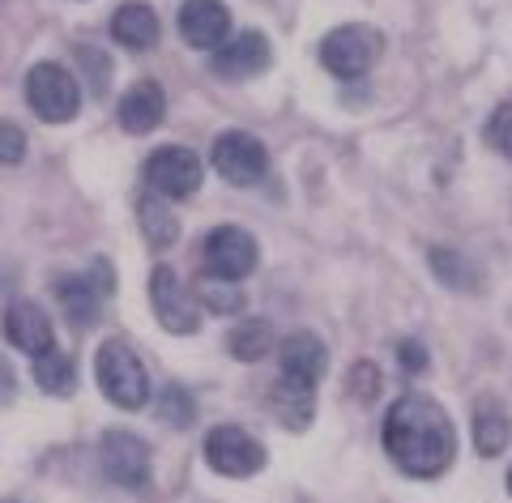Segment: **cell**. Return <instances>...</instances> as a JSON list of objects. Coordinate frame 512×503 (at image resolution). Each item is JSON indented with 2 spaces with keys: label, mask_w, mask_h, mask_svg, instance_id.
Returning <instances> with one entry per match:
<instances>
[{
  "label": "cell",
  "mask_w": 512,
  "mask_h": 503,
  "mask_svg": "<svg viewBox=\"0 0 512 503\" xmlns=\"http://www.w3.org/2000/svg\"><path fill=\"white\" fill-rule=\"evenodd\" d=\"M431 269H436V278L448 286V290H478V265L466 261L461 252L453 248H431Z\"/></svg>",
  "instance_id": "cell-23"
},
{
  "label": "cell",
  "mask_w": 512,
  "mask_h": 503,
  "mask_svg": "<svg viewBox=\"0 0 512 503\" xmlns=\"http://www.w3.org/2000/svg\"><path fill=\"white\" fill-rule=\"evenodd\" d=\"M278 359H282V376L316 384L329 367V350L316 333H291L286 342H278Z\"/></svg>",
  "instance_id": "cell-16"
},
{
  "label": "cell",
  "mask_w": 512,
  "mask_h": 503,
  "mask_svg": "<svg viewBox=\"0 0 512 503\" xmlns=\"http://www.w3.org/2000/svg\"><path fill=\"white\" fill-rule=\"evenodd\" d=\"M350 393H355L359 401H372L380 393V367L367 363V359L350 367Z\"/></svg>",
  "instance_id": "cell-27"
},
{
  "label": "cell",
  "mask_w": 512,
  "mask_h": 503,
  "mask_svg": "<svg viewBox=\"0 0 512 503\" xmlns=\"http://www.w3.org/2000/svg\"><path fill=\"white\" fill-rule=\"evenodd\" d=\"M227 346H231V354H235L239 363H261L265 354L278 346V342H274V324H269V320H256V316L239 320L235 329H231V337H227Z\"/></svg>",
  "instance_id": "cell-22"
},
{
  "label": "cell",
  "mask_w": 512,
  "mask_h": 503,
  "mask_svg": "<svg viewBox=\"0 0 512 503\" xmlns=\"http://www.w3.org/2000/svg\"><path fill=\"white\" fill-rule=\"evenodd\" d=\"M0 329H5L9 337V346H18L22 354H43V350H52L56 346V329H52V316L43 312L39 303H30V299H18V303H9L5 307V320H0Z\"/></svg>",
  "instance_id": "cell-13"
},
{
  "label": "cell",
  "mask_w": 512,
  "mask_h": 503,
  "mask_svg": "<svg viewBox=\"0 0 512 503\" xmlns=\"http://www.w3.org/2000/svg\"><path fill=\"white\" fill-rule=\"evenodd\" d=\"M269 64H274L269 39L261 35V30H244V35H231L227 43L214 47L210 73L222 77V81H248V77H261Z\"/></svg>",
  "instance_id": "cell-11"
},
{
  "label": "cell",
  "mask_w": 512,
  "mask_h": 503,
  "mask_svg": "<svg viewBox=\"0 0 512 503\" xmlns=\"http://www.w3.org/2000/svg\"><path fill=\"white\" fill-rule=\"evenodd\" d=\"M146 180H150V188L158 192V197L188 201V197H197L205 171H201V158L192 154V150H184V145H167V150H154L150 154Z\"/></svg>",
  "instance_id": "cell-8"
},
{
  "label": "cell",
  "mask_w": 512,
  "mask_h": 503,
  "mask_svg": "<svg viewBox=\"0 0 512 503\" xmlns=\"http://www.w3.org/2000/svg\"><path fill=\"white\" fill-rule=\"evenodd\" d=\"M210 162H214V171L222 175V180L235 184V188H252V184H261L269 175L265 145L256 141L252 133H244V128L218 133L214 145H210Z\"/></svg>",
  "instance_id": "cell-5"
},
{
  "label": "cell",
  "mask_w": 512,
  "mask_h": 503,
  "mask_svg": "<svg viewBox=\"0 0 512 503\" xmlns=\"http://www.w3.org/2000/svg\"><path fill=\"white\" fill-rule=\"evenodd\" d=\"M269 405H274L278 423L286 431H308L312 427V414H316V384L308 380H295V376H282L269 393Z\"/></svg>",
  "instance_id": "cell-15"
},
{
  "label": "cell",
  "mask_w": 512,
  "mask_h": 503,
  "mask_svg": "<svg viewBox=\"0 0 512 503\" xmlns=\"http://www.w3.org/2000/svg\"><path fill=\"white\" fill-rule=\"evenodd\" d=\"M13 397H18V376H13L9 359H0V405H9Z\"/></svg>",
  "instance_id": "cell-30"
},
{
  "label": "cell",
  "mask_w": 512,
  "mask_h": 503,
  "mask_svg": "<svg viewBox=\"0 0 512 503\" xmlns=\"http://www.w3.org/2000/svg\"><path fill=\"white\" fill-rule=\"evenodd\" d=\"M197 295H201V303L210 307V312H218V316L244 312V290H239V282H231V278H201Z\"/></svg>",
  "instance_id": "cell-24"
},
{
  "label": "cell",
  "mask_w": 512,
  "mask_h": 503,
  "mask_svg": "<svg viewBox=\"0 0 512 503\" xmlns=\"http://www.w3.org/2000/svg\"><path fill=\"white\" fill-rule=\"evenodd\" d=\"M167 120V94L158 81L150 77H141L137 86H128L124 90V99H120V124L128 128V133H154L158 124Z\"/></svg>",
  "instance_id": "cell-14"
},
{
  "label": "cell",
  "mask_w": 512,
  "mask_h": 503,
  "mask_svg": "<svg viewBox=\"0 0 512 503\" xmlns=\"http://www.w3.org/2000/svg\"><path fill=\"white\" fill-rule=\"evenodd\" d=\"M26 103L35 107L43 124H69L82 111V90H77V77L64 64L43 60L26 73Z\"/></svg>",
  "instance_id": "cell-3"
},
{
  "label": "cell",
  "mask_w": 512,
  "mask_h": 503,
  "mask_svg": "<svg viewBox=\"0 0 512 503\" xmlns=\"http://www.w3.org/2000/svg\"><path fill=\"white\" fill-rule=\"evenodd\" d=\"M150 299H154V316L167 333L175 337H188L201 329V316H197V303H192L184 278L175 273L171 265H158L150 273Z\"/></svg>",
  "instance_id": "cell-10"
},
{
  "label": "cell",
  "mask_w": 512,
  "mask_h": 503,
  "mask_svg": "<svg viewBox=\"0 0 512 503\" xmlns=\"http://www.w3.org/2000/svg\"><path fill=\"white\" fill-rule=\"evenodd\" d=\"M380 52H384V39H380V30H372V26H338V30H329L325 35V43H320V60H325V69L333 77H342V81L363 77L380 60Z\"/></svg>",
  "instance_id": "cell-4"
},
{
  "label": "cell",
  "mask_w": 512,
  "mask_h": 503,
  "mask_svg": "<svg viewBox=\"0 0 512 503\" xmlns=\"http://www.w3.org/2000/svg\"><path fill=\"white\" fill-rule=\"evenodd\" d=\"M56 299H60V307L69 312V320L77 324V329H90V324L99 320L103 290L90 278H82V273H64V278L56 282Z\"/></svg>",
  "instance_id": "cell-18"
},
{
  "label": "cell",
  "mask_w": 512,
  "mask_h": 503,
  "mask_svg": "<svg viewBox=\"0 0 512 503\" xmlns=\"http://www.w3.org/2000/svg\"><path fill=\"white\" fill-rule=\"evenodd\" d=\"M158 13L146 5V0H124V5L111 13V35L116 43H124L128 52H146V47L158 43Z\"/></svg>",
  "instance_id": "cell-17"
},
{
  "label": "cell",
  "mask_w": 512,
  "mask_h": 503,
  "mask_svg": "<svg viewBox=\"0 0 512 503\" xmlns=\"http://www.w3.org/2000/svg\"><path fill=\"white\" fill-rule=\"evenodd\" d=\"M487 141H491L504 158H512V107H495V116H491V124H487Z\"/></svg>",
  "instance_id": "cell-28"
},
{
  "label": "cell",
  "mask_w": 512,
  "mask_h": 503,
  "mask_svg": "<svg viewBox=\"0 0 512 503\" xmlns=\"http://www.w3.org/2000/svg\"><path fill=\"white\" fill-rule=\"evenodd\" d=\"M22 158H26V133L13 120H0V162L18 167Z\"/></svg>",
  "instance_id": "cell-26"
},
{
  "label": "cell",
  "mask_w": 512,
  "mask_h": 503,
  "mask_svg": "<svg viewBox=\"0 0 512 503\" xmlns=\"http://www.w3.org/2000/svg\"><path fill=\"white\" fill-rule=\"evenodd\" d=\"M205 465L222 478H252L265 469V448L244 427H214L205 435Z\"/></svg>",
  "instance_id": "cell-6"
},
{
  "label": "cell",
  "mask_w": 512,
  "mask_h": 503,
  "mask_svg": "<svg viewBox=\"0 0 512 503\" xmlns=\"http://www.w3.org/2000/svg\"><path fill=\"white\" fill-rule=\"evenodd\" d=\"M201 261H205V273H210V278L244 282L256 269V239L244 231V226H214V231L205 235Z\"/></svg>",
  "instance_id": "cell-9"
},
{
  "label": "cell",
  "mask_w": 512,
  "mask_h": 503,
  "mask_svg": "<svg viewBox=\"0 0 512 503\" xmlns=\"http://www.w3.org/2000/svg\"><path fill=\"white\" fill-rule=\"evenodd\" d=\"M397 359H402V367L406 371H414V376H419V371H427V346H419V342H402L397 346Z\"/></svg>",
  "instance_id": "cell-29"
},
{
  "label": "cell",
  "mask_w": 512,
  "mask_h": 503,
  "mask_svg": "<svg viewBox=\"0 0 512 503\" xmlns=\"http://www.w3.org/2000/svg\"><path fill=\"white\" fill-rule=\"evenodd\" d=\"M137 222H141V235H146L154 248H171L175 239H180V218H175V209L167 205V197H150L137 201Z\"/></svg>",
  "instance_id": "cell-19"
},
{
  "label": "cell",
  "mask_w": 512,
  "mask_h": 503,
  "mask_svg": "<svg viewBox=\"0 0 512 503\" xmlns=\"http://www.w3.org/2000/svg\"><path fill=\"white\" fill-rule=\"evenodd\" d=\"M94 380H99L103 397L111 405H120V410H141V405L150 401V376H146V367H141L133 346L120 342V337L103 342L99 354H94Z\"/></svg>",
  "instance_id": "cell-2"
},
{
  "label": "cell",
  "mask_w": 512,
  "mask_h": 503,
  "mask_svg": "<svg viewBox=\"0 0 512 503\" xmlns=\"http://www.w3.org/2000/svg\"><path fill=\"white\" fill-rule=\"evenodd\" d=\"M35 380L47 397H73L77 393V363L52 346V350L35 354Z\"/></svg>",
  "instance_id": "cell-21"
},
{
  "label": "cell",
  "mask_w": 512,
  "mask_h": 503,
  "mask_svg": "<svg viewBox=\"0 0 512 503\" xmlns=\"http://www.w3.org/2000/svg\"><path fill=\"white\" fill-rule=\"evenodd\" d=\"M158 410H163V418L171 427H192V418H197V405H192V397L184 393L180 384H171L163 397H158Z\"/></svg>",
  "instance_id": "cell-25"
},
{
  "label": "cell",
  "mask_w": 512,
  "mask_h": 503,
  "mask_svg": "<svg viewBox=\"0 0 512 503\" xmlns=\"http://www.w3.org/2000/svg\"><path fill=\"white\" fill-rule=\"evenodd\" d=\"M508 491H512V469H508Z\"/></svg>",
  "instance_id": "cell-31"
},
{
  "label": "cell",
  "mask_w": 512,
  "mask_h": 503,
  "mask_svg": "<svg viewBox=\"0 0 512 503\" xmlns=\"http://www.w3.org/2000/svg\"><path fill=\"white\" fill-rule=\"evenodd\" d=\"M175 26H180V39L197 52H214L218 43L231 39V13L222 0H184Z\"/></svg>",
  "instance_id": "cell-12"
},
{
  "label": "cell",
  "mask_w": 512,
  "mask_h": 503,
  "mask_svg": "<svg viewBox=\"0 0 512 503\" xmlns=\"http://www.w3.org/2000/svg\"><path fill=\"white\" fill-rule=\"evenodd\" d=\"M508 440H512V427H508L504 410L483 397L474 405V448H478V457H500V452L508 448Z\"/></svg>",
  "instance_id": "cell-20"
},
{
  "label": "cell",
  "mask_w": 512,
  "mask_h": 503,
  "mask_svg": "<svg viewBox=\"0 0 512 503\" xmlns=\"http://www.w3.org/2000/svg\"><path fill=\"white\" fill-rule=\"evenodd\" d=\"M384 452L410 478H440L457 457V431L444 405L427 393H406L384 414Z\"/></svg>",
  "instance_id": "cell-1"
},
{
  "label": "cell",
  "mask_w": 512,
  "mask_h": 503,
  "mask_svg": "<svg viewBox=\"0 0 512 503\" xmlns=\"http://www.w3.org/2000/svg\"><path fill=\"white\" fill-rule=\"evenodd\" d=\"M99 465H103L107 482L124 486V491H137V486H146V478H150V448L137 431L111 427L99 444Z\"/></svg>",
  "instance_id": "cell-7"
}]
</instances>
